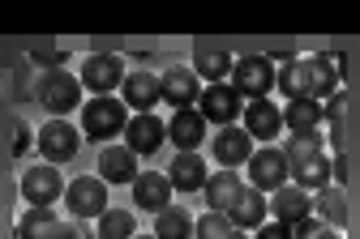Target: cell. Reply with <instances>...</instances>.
<instances>
[{
  "mask_svg": "<svg viewBox=\"0 0 360 239\" xmlns=\"http://www.w3.org/2000/svg\"><path fill=\"white\" fill-rule=\"evenodd\" d=\"M253 239H292V226H283V222H262Z\"/></svg>",
  "mask_w": 360,
  "mask_h": 239,
  "instance_id": "34",
  "label": "cell"
},
{
  "mask_svg": "<svg viewBox=\"0 0 360 239\" xmlns=\"http://www.w3.org/2000/svg\"><path fill=\"white\" fill-rule=\"evenodd\" d=\"M124 124H129V107H124V99H116V94L90 99L82 107V132L90 141H112L116 132H124Z\"/></svg>",
  "mask_w": 360,
  "mask_h": 239,
  "instance_id": "2",
  "label": "cell"
},
{
  "mask_svg": "<svg viewBox=\"0 0 360 239\" xmlns=\"http://www.w3.org/2000/svg\"><path fill=\"white\" fill-rule=\"evenodd\" d=\"M193 235H198V239H249L245 231H236V226L228 222V214H214V210L193 222Z\"/></svg>",
  "mask_w": 360,
  "mask_h": 239,
  "instance_id": "30",
  "label": "cell"
},
{
  "mask_svg": "<svg viewBox=\"0 0 360 239\" xmlns=\"http://www.w3.org/2000/svg\"><path fill=\"white\" fill-rule=\"evenodd\" d=\"M159 90H163V103L185 111L202 99V77L189 69V64H172L167 73H159Z\"/></svg>",
  "mask_w": 360,
  "mask_h": 239,
  "instance_id": "9",
  "label": "cell"
},
{
  "mask_svg": "<svg viewBox=\"0 0 360 239\" xmlns=\"http://www.w3.org/2000/svg\"><path fill=\"white\" fill-rule=\"evenodd\" d=\"M34 146H39V154H43V163H52V167H60V163H69V158H77V150H82V132L69 124V120H48L39 132H34Z\"/></svg>",
  "mask_w": 360,
  "mask_h": 239,
  "instance_id": "4",
  "label": "cell"
},
{
  "mask_svg": "<svg viewBox=\"0 0 360 239\" xmlns=\"http://www.w3.org/2000/svg\"><path fill=\"white\" fill-rule=\"evenodd\" d=\"M245 124V132L253 137V141H275L279 132H283V107H275L270 99H253V103H245V116H240Z\"/></svg>",
  "mask_w": 360,
  "mask_h": 239,
  "instance_id": "15",
  "label": "cell"
},
{
  "mask_svg": "<svg viewBox=\"0 0 360 239\" xmlns=\"http://www.w3.org/2000/svg\"><path fill=\"white\" fill-rule=\"evenodd\" d=\"M245 188H249V184H245L236 171H228V167H223L219 175H210V179H206V188H202V193H206V201H210V210H214V214H228V210L240 201V193H245Z\"/></svg>",
  "mask_w": 360,
  "mask_h": 239,
  "instance_id": "22",
  "label": "cell"
},
{
  "mask_svg": "<svg viewBox=\"0 0 360 239\" xmlns=\"http://www.w3.org/2000/svg\"><path fill=\"white\" fill-rule=\"evenodd\" d=\"M167 179H172L176 193H202L206 179H210L206 158H202L198 150H176V158H172V167H167Z\"/></svg>",
  "mask_w": 360,
  "mask_h": 239,
  "instance_id": "14",
  "label": "cell"
},
{
  "mask_svg": "<svg viewBox=\"0 0 360 239\" xmlns=\"http://www.w3.org/2000/svg\"><path fill=\"white\" fill-rule=\"evenodd\" d=\"M142 171H138V154L129 146H108L99 154V179L103 184H133Z\"/></svg>",
  "mask_w": 360,
  "mask_h": 239,
  "instance_id": "21",
  "label": "cell"
},
{
  "mask_svg": "<svg viewBox=\"0 0 360 239\" xmlns=\"http://www.w3.org/2000/svg\"><path fill=\"white\" fill-rule=\"evenodd\" d=\"M232 86L245 103L253 99H266L270 90H275V60L270 56H240L232 64Z\"/></svg>",
  "mask_w": 360,
  "mask_h": 239,
  "instance_id": "5",
  "label": "cell"
},
{
  "mask_svg": "<svg viewBox=\"0 0 360 239\" xmlns=\"http://www.w3.org/2000/svg\"><path fill=\"white\" fill-rule=\"evenodd\" d=\"M39 103L56 120H65L73 107H82V81L73 73H65V69H48L39 77Z\"/></svg>",
  "mask_w": 360,
  "mask_h": 239,
  "instance_id": "3",
  "label": "cell"
},
{
  "mask_svg": "<svg viewBox=\"0 0 360 239\" xmlns=\"http://www.w3.org/2000/svg\"><path fill=\"white\" fill-rule=\"evenodd\" d=\"M326 120L322 103H313V99H296L283 107V128H292V137H304V132H318Z\"/></svg>",
  "mask_w": 360,
  "mask_h": 239,
  "instance_id": "24",
  "label": "cell"
},
{
  "mask_svg": "<svg viewBox=\"0 0 360 239\" xmlns=\"http://www.w3.org/2000/svg\"><path fill=\"white\" fill-rule=\"evenodd\" d=\"M245 167H249V188H257V193H279V188L288 184V158H283L279 146L253 150V158Z\"/></svg>",
  "mask_w": 360,
  "mask_h": 239,
  "instance_id": "8",
  "label": "cell"
},
{
  "mask_svg": "<svg viewBox=\"0 0 360 239\" xmlns=\"http://www.w3.org/2000/svg\"><path fill=\"white\" fill-rule=\"evenodd\" d=\"M309 69H313V99L326 103L339 94V64L330 56H309Z\"/></svg>",
  "mask_w": 360,
  "mask_h": 239,
  "instance_id": "27",
  "label": "cell"
},
{
  "mask_svg": "<svg viewBox=\"0 0 360 239\" xmlns=\"http://www.w3.org/2000/svg\"><path fill=\"white\" fill-rule=\"evenodd\" d=\"M48 239H90V231H86V226H82V218H77V222H56Z\"/></svg>",
  "mask_w": 360,
  "mask_h": 239,
  "instance_id": "33",
  "label": "cell"
},
{
  "mask_svg": "<svg viewBox=\"0 0 360 239\" xmlns=\"http://www.w3.org/2000/svg\"><path fill=\"white\" fill-rule=\"evenodd\" d=\"M232 56L228 52H214V47H198V56H193V73L206 81V86H219V81H228L232 77Z\"/></svg>",
  "mask_w": 360,
  "mask_h": 239,
  "instance_id": "26",
  "label": "cell"
},
{
  "mask_svg": "<svg viewBox=\"0 0 360 239\" xmlns=\"http://www.w3.org/2000/svg\"><path fill=\"white\" fill-rule=\"evenodd\" d=\"M292 239H343V231L326 226L322 218H304V222L292 226Z\"/></svg>",
  "mask_w": 360,
  "mask_h": 239,
  "instance_id": "32",
  "label": "cell"
},
{
  "mask_svg": "<svg viewBox=\"0 0 360 239\" xmlns=\"http://www.w3.org/2000/svg\"><path fill=\"white\" fill-rule=\"evenodd\" d=\"M155 235H159V239H193V218H189V210H176V205L159 210V214H155Z\"/></svg>",
  "mask_w": 360,
  "mask_h": 239,
  "instance_id": "28",
  "label": "cell"
},
{
  "mask_svg": "<svg viewBox=\"0 0 360 239\" xmlns=\"http://www.w3.org/2000/svg\"><path fill=\"white\" fill-rule=\"evenodd\" d=\"M270 214H275V222H283V226H296V222L313 218V193H304L296 184H283L279 193H270Z\"/></svg>",
  "mask_w": 360,
  "mask_h": 239,
  "instance_id": "16",
  "label": "cell"
},
{
  "mask_svg": "<svg viewBox=\"0 0 360 239\" xmlns=\"http://www.w3.org/2000/svg\"><path fill=\"white\" fill-rule=\"evenodd\" d=\"M313 218H322L326 226L343 231V222H347V197H343V188L326 184L322 193H313Z\"/></svg>",
  "mask_w": 360,
  "mask_h": 239,
  "instance_id": "25",
  "label": "cell"
},
{
  "mask_svg": "<svg viewBox=\"0 0 360 239\" xmlns=\"http://www.w3.org/2000/svg\"><path fill=\"white\" fill-rule=\"evenodd\" d=\"M275 90L283 94L288 103L313 99V69H309V56H304V60H283V69H275ZM313 103H318V99H313Z\"/></svg>",
  "mask_w": 360,
  "mask_h": 239,
  "instance_id": "19",
  "label": "cell"
},
{
  "mask_svg": "<svg viewBox=\"0 0 360 239\" xmlns=\"http://www.w3.org/2000/svg\"><path fill=\"white\" fill-rule=\"evenodd\" d=\"M343 103H347V99H343V90L335 94V99H326V103H322V111H326V120H330V124H339V120H343Z\"/></svg>",
  "mask_w": 360,
  "mask_h": 239,
  "instance_id": "35",
  "label": "cell"
},
{
  "mask_svg": "<svg viewBox=\"0 0 360 239\" xmlns=\"http://www.w3.org/2000/svg\"><path fill=\"white\" fill-rule=\"evenodd\" d=\"M86 90H90V99H103V94H116L124 86V60L112 56V52H99V56H86L82 64V77H77Z\"/></svg>",
  "mask_w": 360,
  "mask_h": 239,
  "instance_id": "7",
  "label": "cell"
},
{
  "mask_svg": "<svg viewBox=\"0 0 360 239\" xmlns=\"http://www.w3.org/2000/svg\"><path fill=\"white\" fill-rule=\"evenodd\" d=\"M22 197L30 205H56L65 197V175L52 167V163H39L22 175Z\"/></svg>",
  "mask_w": 360,
  "mask_h": 239,
  "instance_id": "12",
  "label": "cell"
},
{
  "mask_svg": "<svg viewBox=\"0 0 360 239\" xmlns=\"http://www.w3.org/2000/svg\"><path fill=\"white\" fill-rule=\"evenodd\" d=\"M26 150H30V128H26V124H18V128H13V154L22 158Z\"/></svg>",
  "mask_w": 360,
  "mask_h": 239,
  "instance_id": "36",
  "label": "cell"
},
{
  "mask_svg": "<svg viewBox=\"0 0 360 239\" xmlns=\"http://www.w3.org/2000/svg\"><path fill=\"white\" fill-rule=\"evenodd\" d=\"M65 205L73 210V218H99L108 210V184L99 175H77L65 188Z\"/></svg>",
  "mask_w": 360,
  "mask_h": 239,
  "instance_id": "10",
  "label": "cell"
},
{
  "mask_svg": "<svg viewBox=\"0 0 360 239\" xmlns=\"http://www.w3.org/2000/svg\"><path fill=\"white\" fill-rule=\"evenodd\" d=\"M133 210H103L99 214V239H133Z\"/></svg>",
  "mask_w": 360,
  "mask_h": 239,
  "instance_id": "31",
  "label": "cell"
},
{
  "mask_svg": "<svg viewBox=\"0 0 360 239\" xmlns=\"http://www.w3.org/2000/svg\"><path fill=\"white\" fill-rule=\"evenodd\" d=\"M56 222H60V218H56L48 205H30V210L22 214V222H18V239H48Z\"/></svg>",
  "mask_w": 360,
  "mask_h": 239,
  "instance_id": "29",
  "label": "cell"
},
{
  "mask_svg": "<svg viewBox=\"0 0 360 239\" xmlns=\"http://www.w3.org/2000/svg\"><path fill=\"white\" fill-rule=\"evenodd\" d=\"M133 239H159V235H155V231H150V235H133Z\"/></svg>",
  "mask_w": 360,
  "mask_h": 239,
  "instance_id": "37",
  "label": "cell"
},
{
  "mask_svg": "<svg viewBox=\"0 0 360 239\" xmlns=\"http://www.w3.org/2000/svg\"><path fill=\"white\" fill-rule=\"evenodd\" d=\"M266 214H270V201H266V193H257V188H245V193H240V201L228 210V222H232L236 231H257V226L266 222Z\"/></svg>",
  "mask_w": 360,
  "mask_h": 239,
  "instance_id": "23",
  "label": "cell"
},
{
  "mask_svg": "<svg viewBox=\"0 0 360 239\" xmlns=\"http://www.w3.org/2000/svg\"><path fill=\"white\" fill-rule=\"evenodd\" d=\"M198 111L206 124H219V128H228L245 116V99L236 94L232 81H219V86H206L202 90V99H198Z\"/></svg>",
  "mask_w": 360,
  "mask_h": 239,
  "instance_id": "6",
  "label": "cell"
},
{
  "mask_svg": "<svg viewBox=\"0 0 360 239\" xmlns=\"http://www.w3.org/2000/svg\"><path fill=\"white\" fill-rule=\"evenodd\" d=\"M167 141L176 150H202V141H206V120L198 107H185V111H176L167 120Z\"/></svg>",
  "mask_w": 360,
  "mask_h": 239,
  "instance_id": "20",
  "label": "cell"
},
{
  "mask_svg": "<svg viewBox=\"0 0 360 239\" xmlns=\"http://www.w3.org/2000/svg\"><path fill=\"white\" fill-rule=\"evenodd\" d=\"M120 94H124V107H133V116H142V111L159 107V99H163V90H159V73H146V69L124 73Z\"/></svg>",
  "mask_w": 360,
  "mask_h": 239,
  "instance_id": "17",
  "label": "cell"
},
{
  "mask_svg": "<svg viewBox=\"0 0 360 239\" xmlns=\"http://www.w3.org/2000/svg\"><path fill=\"white\" fill-rule=\"evenodd\" d=\"M167 141V124L155 116V111H142V116H129V124H124V146L138 154V158H146V154H155L159 146Z\"/></svg>",
  "mask_w": 360,
  "mask_h": 239,
  "instance_id": "13",
  "label": "cell"
},
{
  "mask_svg": "<svg viewBox=\"0 0 360 239\" xmlns=\"http://www.w3.org/2000/svg\"><path fill=\"white\" fill-rule=\"evenodd\" d=\"M172 179H167V171L159 175V171H142L138 179H133V205L138 210H150V214H159V210H167L172 205Z\"/></svg>",
  "mask_w": 360,
  "mask_h": 239,
  "instance_id": "18",
  "label": "cell"
},
{
  "mask_svg": "<svg viewBox=\"0 0 360 239\" xmlns=\"http://www.w3.org/2000/svg\"><path fill=\"white\" fill-rule=\"evenodd\" d=\"M283 158H288V179L296 188H304V193H322L330 184V158L322 154V128L292 137L283 146Z\"/></svg>",
  "mask_w": 360,
  "mask_h": 239,
  "instance_id": "1",
  "label": "cell"
},
{
  "mask_svg": "<svg viewBox=\"0 0 360 239\" xmlns=\"http://www.w3.org/2000/svg\"><path fill=\"white\" fill-rule=\"evenodd\" d=\"M210 154H214L219 167L236 171V167H245V163L253 158V137H249L240 124H228V128H219V132L210 137Z\"/></svg>",
  "mask_w": 360,
  "mask_h": 239,
  "instance_id": "11",
  "label": "cell"
}]
</instances>
